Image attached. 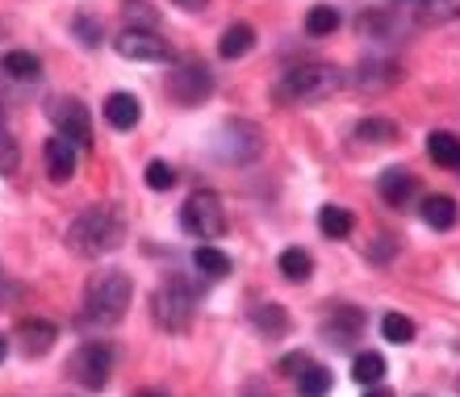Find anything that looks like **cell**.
<instances>
[{"label":"cell","instance_id":"11","mask_svg":"<svg viewBox=\"0 0 460 397\" xmlns=\"http://www.w3.org/2000/svg\"><path fill=\"white\" fill-rule=\"evenodd\" d=\"M42 159H47V176L55 184H67L75 176V143H72V138H63V134L47 138V146H42Z\"/></svg>","mask_w":460,"mask_h":397},{"label":"cell","instance_id":"35","mask_svg":"<svg viewBox=\"0 0 460 397\" xmlns=\"http://www.w3.org/2000/svg\"><path fill=\"white\" fill-rule=\"evenodd\" d=\"M305 364H310V356H305V351H293V356H285V360H280V373L297 376V368H305Z\"/></svg>","mask_w":460,"mask_h":397},{"label":"cell","instance_id":"4","mask_svg":"<svg viewBox=\"0 0 460 397\" xmlns=\"http://www.w3.org/2000/svg\"><path fill=\"white\" fill-rule=\"evenodd\" d=\"M181 226L193 234V239H222L226 234V205L214 189H201L184 201L181 209Z\"/></svg>","mask_w":460,"mask_h":397},{"label":"cell","instance_id":"31","mask_svg":"<svg viewBox=\"0 0 460 397\" xmlns=\"http://www.w3.org/2000/svg\"><path fill=\"white\" fill-rule=\"evenodd\" d=\"M297 389L302 397H327L331 393V373L318 364H305V373H297Z\"/></svg>","mask_w":460,"mask_h":397},{"label":"cell","instance_id":"40","mask_svg":"<svg viewBox=\"0 0 460 397\" xmlns=\"http://www.w3.org/2000/svg\"><path fill=\"white\" fill-rule=\"evenodd\" d=\"M4 356H9V339L0 335V360H4Z\"/></svg>","mask_w":460,"mask_h":397},{"label":"cell","instance_id":"17","mask_svg":"<svg viewBox=\"0 0 460 397\" xmlns=\"http://www.w3.org/2000/svg\"><path fill=\"white\" fill-rule=\"evenodd\" d=\"M252 326L268 339H280L289 331V313H285V305H277V301H260V305H252Z\"/></svg>","mask_w":460,"mask_h":397},{"label":"cell","instance_id":"42","mask_svg":"<svg viewBox=\"0 0 460 397\" xmlns=\"http://www.w3.org/2000/svg\"><path fill=\"white\" fill-rule=\"evenodd\" d=\"M456 385H460V381H456Z\"/></svg>","mask_w":460,"mask_h":397},{"label":"cell","instance_id":"24","mask_svg":"<svg viewBox=\"0 0 460 397\" xmlns=\"http://www.w3.org/2000/svg\"><path fill=\"white\" fill-rule=\"evenodd\" d=\"M193 268L209 280H222L230 272V255L218 251V247H209V243H201V247L193 251Z\"/></svg>","mask_w":460,"mask_h":397},{"label":"cell","instance_id":"38","mask_svg":"<svg viewBox=\"0 0 460 397\" xmlns=\"http://www.w3.org/2000/svg\"><path fill=\"white\" fill-rule=\"evenodd\" d=\"M134 397H168V393H159V389H138Z\"/></svg>","mask_w":460,"mask_h":397},{"label":"cell","instance_id":"22","mask_svg":"<svg viewBox=\"0 0 460 397\" xmlns=\"http://www.w3.org/2000/svg\"><path fill=\"white\" fill-rule=\"evenodd\" d=\"M280 277L293 280V285H302V280H310V272H314V260H310V251H302V247H285L277 260Z\"/></svg>","mask_w":460,"mask_h":397},{"label":"cell","instance_id":"7","mask_svg":"<svg viewBox=\"0 0 460 397\" xmlns=\"http://www.w3.org/2000/svg\"><path fill=\"white\" fill-rule=\"evenodd\" d=\"M67 373H72L84 389H105L110 385V373H113V348L101 343V339H93V343H84V348L72 356Z\"/></svg>","mask_w":460,"mask_h":397},{"label":"cell","instance_id":"16","mask_svg":"<svg viewBox=\"0 0 460 397\" xmlns=\"http://www.w3.org/2000/svg\"><path fill=\"white\" fill-rule=\"evenodd\" d=\"M414 189H419V184H414V176L406 168H385L381 172V181H376V193L385 197L389 205H398V209L414 197Z\"/></svg>","mask_w":460,"mask_h":397},{"label":"cell","instance_id":"21","mask_svg":"<svg viewBox=\"0 0 460 397\" xmlns=\"http://www.w3.org/2000/svg\"><path fill=\"white\" fill-rule=\"evenodd\" d=\"M318 230H323L327 239H348L351 230H356V217H351L343 205H323V209H318Z\"/></svg>","mask_w":460,"mask_h":397},{"label":"cell","instance_id":"26","mask_svg":"<svg viewBox=\"0 0 460 397\" xmlns=\"http://www.w3.org/2000/svg\"><path fill=\"white\" fill-rule=\"evenodd\" d=\"M460 17V0H423L419 4V25H448Z\"/></svg>","mask_w":460,"mask_h":397},{"label":"cell","instance_id":"19","mask_svg":"<svg viewBox=\"0 0 460 397\" xmlns=\"http://www.w3.org/2000/svg\"><path fill=\"white\" fill-rule=\"evenodd\" d=\"M252 47H255V30L247 22H234L222 34V42H218V55L226 63H234V59H243V55H252Z\"/></svg>","mask_w":460,"mask_h":397},{"label":"cell","instance_id":"14","mask_svg":"<svg viewBox=\"0 0 460 397\" xmlns=\"http://www.w3.org/2000/svg\"><path fill=\"white\" fill-rule=\"evenodd\" d=\"M398 80H402V67L398 63H385V59H368V63H360V72H356V88H364V93L394 88Z\"/></svg>","mask_w":460,"mask_h":397},{"label":"cell","instance_id":"13","mask_svg":"<svg viewBox=\"0 0 460 397\" xmlns=\"http://www.w3.org/2000/svg\"><path fill=\"white\" fill-rule=\"evenodd\" d=\"M17 339H22V351L25 356H47L59 339V326L47 322V318H22L17 322Z\"/></svg>","mask_w":460,"mask_h":397},{"label":"cell","instance_id":"33","mask_svg":"<svg viewBox=\"0 0 460 397\" xmlns=\"http://www.w3.org/2000/svg\"><path fill=\"white\" fill-rule=\"evenodd\" d=\"M143 181H146V189H151V193H168L172 184H176V168H172V163H164V159H151V163H146V172H143Z\"/></svg>","mask_w":460,"mask_h":397},{"label":"cell","instance_id":"2","mask_svg":"<svg viewBox=\"0 0 460 397\" xmlns=\"http://www.w3.org/2000/svg\"><path fill=\"white\" fill-rule=\"evenodd\" d=\"M130 297H134V285L126 272H97L88 280L84 289V310H80V322L84 326H113L126 318L130 310Z\"/></svg>","mask_w":460,"mask_h":397},{"label":"cell","instance_id":"18","mask_svg":"<svg viewBox=\"0 0 460 397\" xmlns=\"http://www.w3.org/2000/svg\"><path fill=\"white\" fill-rule=\"evenodd\" d=\"M419 214H423V222L431 230H452L460 222V205L452 201V197L439 193V197H427V201L419 205Z\"/></svg>","mask_w":460,"mask_h":397},{"label":"cell","instance_id":"36","mask_svg":"<svg viewBox=\"0 0 460 397\" xmlns=\"http://www.w3.org/2000/svg\"><path fill=\"white\" fill-rule=\"evenodd\" d=\"M389 255H394V239H389V234H385V239L376 243V251H373V260H389Z\"/></svg>","mask_w":460,"mask_h":397},{"label":"cell","instance_id":"30","mask_svg":"<svg viewBox=\"0 0 460 397\" xmlns=\"http://www.w3.org/2000/svg\"><path fill=\"white\" fill-rule=\"evenodd\" d=\"M356 138L381 146V143H394L398 130H394V121H385V118H364V121H356Z\"/></svg>","mask_w":460,"mask_h":397},{"label":"cell","instance_id":"12","mask_svg":"<svg viewBox=\"0 0 460 397\" xmlns=\"http://www.w3.org/2000/svg\"><path fill=\"white\" fill-rule=\"evenodd\" d=\"M360 331H364V313L356 305H335V313L323 322V339L335 343V348H348L351 339H360Z\"/></svg>","mask_w":460,"mask_h":397},{"label":"cell","instance_id":"15","mask_svg":"<svg viewBox=\"0 0 460 397\" xmlns=\"http://www.w3.org/2000/svg\"><path fill=\"white\" fill-rule=\"evenodd\" d=\"M105 121H110L113 130H134V126L143 121L138 97H134V93H113V97L105 101Z\"/></svg>","mask_w":460,"mask_h":397},{"label":"cell","instance_id":"23","mask_svg":"<svg viewBox=\"0 0 460 397\" xmlns=\"http://www.w3.org/2000/svg\"><path fill=\"white\" fill-rule=\"evenodd\" d=\"M0 72L9 75V80H25V84H30V80L42 75V63H38L30 50H9V55L0 59Z\"/></svg>","mask_w":460,"mask_h":397},{"label":"cell","instance_id":"8","mask_svg":"<svg viewBox=\"0 0 460 397\" xmlns=\"http://www.w3.org/2000/svg\"><path fill=\"white\" fill-rule=\"evenodd\" d=\"M113 50L121 59H134V63H168L172 59V47L168 38H159L155 30H121L113 38Z\"/></svg>","mask_w":460,"mask_h":397},{"label":"cell","instance_id":"6","mask_svg":"<svg viewBox=\"0 0 460 397\" xmlns=\"http://www.w3.org/2000/svg\"><path fill=\"white\" fill-rule=\"evenodd\" d=\"M168 93L176 105H201L214 93V72L201 59H181L168 75Z\"/></svg>","mask_w":460,"mask_h":397},{"label":"cell","instance_id":"9","mask_svg":"<svg viewBox=\"0 0 460 397\" xmlns=\"http://www.w3.org/2000/svg\"><path fill=\"white\" fill-rule=\"evenodd\" d=\"M260 146H264V138H260V130H255L252 121H226L218 134V155L230 159V163H247V159L260 155Z\"/></svg>","mask_w":460,"mask_h":397},{"label":"cell","instance_id":"41","mask_svg":"<svg viewBox=\"0 0 460 397\" xmlns=\"http://www.w3.org/2000/svg\"><path fill=\"white\" fill-rule=\"evenodd\" d=\"M402 4H423V0H402Z\"/></svg>","mask_w":460,"mask_h":397},{"label":"cell","instance_id":"28","mask_svg":"<svg viewBox=\"0 0 460 397\" xmlns=\"http://www.w3.org/2000/svg\"><path fill=\"white\" fill-rule=\"evenodd\" d=\"M121 22H126V30H155L159 13L146 0H121Z\"/></svg>","mask_w":460,"mask_h":397},{"label":"cell","instance_id":"25","mask_svg":"<svg viewBox=\"0 0 460 397\" xmlns=\"http://www.w3.org/2000/svg\"><path fill=\"white\" fill-rule=\"evenodd\" d=\"M351 376H356L360 385H381V381H385V356H381V351H360V356L351 360Z\"/></svg>","mask_w":460,"mask_h":397},{"label":"cell","instance_id":"34","mask_svg":"<svg viewBox=\"0 0 460 397\" xmlns=\"http://www.w3.org/2000/svg\"><path fill=\"white\" fill-rule=\"evenodd\" d=\"M17 168H22V146L0 126V176H17Z\"/></svg>","mask_w":460,"mask_h":397},{"label":"cell","instance_id":"5","mask_svg":"<svg viewBox=\"0 0 460 397\" xmlns=\"http://www.w3.org/2000/svg\"><path fill=\"white\" fill-rule=\"evenodd\" d=\"M151 313H155V322L164 331H176V335L189 331V322H193V289L181 277L164 280L155 289V297H151Z\"/></svg>","mask_w":460,"mask_h":397},{"label":"cell","instance_id":"1","mask_svg":"<svg viewBox=\"0 0 460 397\" xmlns=\"http://www.w3.org/2000/svg\"><path fill=\"white\" fill-rule=\"evenodd\" d=\"M67 251L80 255V260H101V255L118 251L126 243V217L113 205H88L72 217V226L63 234Z\"/></svg>","mask_w":460,"mask_h":397},{"label":"cell","instance_id":"39","mask_svg":"<svg viewBox=\"0 0 460 397\" xmlns=\"http://www.w3.org/2000/svg\"><path fill=\"white\" fill-rule=\"evenodd\" d=\"M364 397H394V393H389V389H368Z\"/></svg>","mask_w":460,"mask_h":397},{"label":"cell","instance_id":"3","mask_svg":"<svg viewBox=\"0 0 460 397\" xmlns=\"http://www.w3.org/2000/svg\"><path fill=\"white\" fill-rule=\"evenodd\" d=\"M343 88V72L331 67V63H302V67H289L285 80L277 84V97L285 105H318V101L335 97Z\"/></svg>","mask_w":460,"mask_h":397},{"label":"cell","instance_id":"20","mask_svg":"<svg viewBox=\"0 0 460 397\" xmlns=\"http://www.w3.org/2000/svg\"><path fill=\"white\" fill-rule=\"evenodd\" d=\"M427 155L436 159L439 168H452L460 172V138L448 130H431L427 134Z\"/></svg>","mask_w":460,"mask_h":397},{"label":"cell","instance_id":"37","mask_svg":"<svg viewBox=\"0 0 460 397\" xmlns=\"http://www.w3.org/2000/svg\"><path fill=\"white\" fill-rule=\"evenodd\" d=\"M172 4H181V9H189V13H197V9H206L209 0H172Z\"/></svg>","mask_w":460,"mask_h":397},{"label":"cell","instance_id":"29","mask_svg":"<svg viewBox=\"0 0 460 397\" xmlns=\"http://www.w3.org/2000/svg\"><path fill=\"white\" fill-rule=\"evenodd\" d=\"M381 335L389 339V343H398V348H406V343H414V335H419V326L406 318V313H385L381 318Z\"/></svg>","mask_w":460,"mask_h":397},{"label":"cell","instance_id":"32","mask_svg":"<svg viewBox=\"0 0 460 397\" xmlns=\"http://www.w3.org/2000/svg\"><path fill=\"white\" fill-rule=\"evenodd\" d=\"M72 34H75V42L84 50H97L101 47V38H105V30H101V22L93 17V13H80L72 22Z\"/></svg>","mask_w":460,"mask_h":397},{"label":"cell","instance_id":"10","mask_svg":"<svg viewBox=\"0 0 460 397\" xmlns=\"http://www.w3.org/2000/svg\"><path fill=\"white\" fill-rule=\"evenodd\" d=\"M50 121L63 138H72L75 146H93V121H88V109L80 101H55L50 105Z\"/></svg>","mask_w":460,"mask_h":397},{"label":"cell","instance_id":"27","mask_svg":"<svg viewBox=\"0 0 460 397\" xmlns=\"http://www.w3.org/2000/svg\"><path fill=\"white\" fill-rule=\"evenodd\" d=\"M340 30V13H335V4H314V9L305 13V34L310 38H327Z\"/></svg>","mask_w":460,"mask_h":397}]
</instances>
